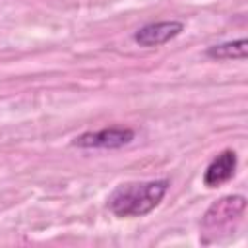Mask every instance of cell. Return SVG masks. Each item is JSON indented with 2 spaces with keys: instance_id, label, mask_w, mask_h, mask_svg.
<instances>
[{
  "instance_id": "5b68a950",
  "label": "cell",
  "mask_w": 248,
  "mask_h": 248,
  "mask_svg": "<svg viewBox=\"0 0 248 248\" xmlns=\"http://www.w3.org/2000/svg\"><path fill=\"white\" fill-rule=\"evenodd\" d=\"M236 163H238V157L232 149H225L221 151L205 169L203 172V184L207 188H217L225 182H229L232 176H234V170H236Z\"/></svg>"
},
{
  "instance_id": "8992f818",
  "label": "cell",
  "mask_w": 248,
  "mask_h": 248,
  "mask_svg": "<svg viewBox=\"0 0 248 248\" xmlns=\"http://www.w3.org/2000/svg\"><path fill=\"white\" fill-rule=\"evenodd\" d=\"M205 54L209 58H215V60H244L248 54V41L238 39V41L213 45L205 50Z\"/></svg>"
},
{
  "instance_id": "277c9868",
  "label": "cell",
  "mask_w": 248,
  "mask_h": 248,
  "mask_svg": "<svg viewBox=\"0 0 248 248\" xmlns=\"http://www.w3.org/2000/svg\"><path fill=\"white\" fill-rule=\"evenodd\" d=\"M182 29H184L182 21H174V19L153 21V23H147V25L140 27L134 33V41L140 46H159V45H165L170 39L178 37L182 33Z\"/></svg>"
},
{
  "instance_id": "3957f363",
  "label": "cell",
  "mask_w": 248,
  "mask_h": 248,
  "mask_svg": "<svg viewBox=\"0 0 248 248\" xmlns=\"http://www.w3.org/2000/svg\"><path fill=\"white\" fill-rule=\"evenodd\" d=\"M134 130L132 128H122V126H110L103 128L97 132H85L74 140L76 147L81 149H120L128 145L134 140Z\"/></svg>"
},
{
  "instance_id": "6da1fadb",
  "label": "cell",
  "mask_w": 248,
  "mask_h": 248,
  "mask_svg": "<svg viewBox=\"0 0 248 248\" xmlns=\"http://www.w3.org/2000/svg\"><path fill=\"white\" fill-rule=\"evenodd\" d=\"M169 186L167 178L120 184L108 196V209L116 217H143L163 202Z\"/></svg>"
},
{
  "instance_id": "7a4b0ae2",
  "label": "cell",
  "mask_w": 248,
  "mask_h": 248,
  "mask_svg": "<svg viewBox=\"0 0 248 248\" xmlns=\"http://www.w3.org/2000/svg\"><path fill=\"white\" fill-rule=\"evenodd\" d=\"M246 209V198L244 196H225L217 202H213L203 219H202V229L205 234H219L221 231H229L232 223H236Z\"/></svg>"
}]
</instances>
